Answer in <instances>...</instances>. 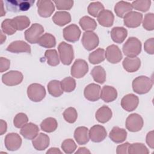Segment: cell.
I'll use <instances>...</instances> for the list:
<instances>
[{
    "mask_svg": "<svg viewBox=\"0 0 154 154\" xmlns=\"http://www.w3.org/2000/svg\"><path fill=\"white\" fill-rule=\"evenodd\" d=\"M105 58L109 63L112 64H116L122 60L123 55L120 49L117 46L111 45L106 48Z\"/></svg>",
    "mask_w": 154,
    "mask_h": 154,
    "instance_id": "e0dca14e",
    "label": "cell"
},
{
    "mask_svg": "<svg viewBox=\"0 0 154 154\" xmlns=\"http://www.w3.org/2000/svg\"><path fill=\"white\" fill-rule=\"evenodd\" d=\"M123 67L128 72L132 73L137 71L141 66V61L138 57H126L123 61Z\"/></svg>",
    "mask_w": 154,
    "mask_h": 154,
    "instance_id": "603a6c76",
    "label": "cell"
},
{
    "mask_svg": "<svg viewBox=\"0 0 154 154\" xmlns=\"http://www.w3.org/2000/svg\"><path fill=\"white\" fill-rule=\"evenodd\" d=\"M76 154H78V153H90V151L87 149L86 147H79L78 149V150L75 152Z\"/></svg>",
    "mask_w": 154,
    "mask_h": 154,
    "instance_id": "9f6ffc18",
    "label": "cell"
},
{
    "mask_svg": "<svg viewBox=\"0 0 154 154\" xmlns=\"http://www.w3.org/2000/svg\"><path fill=\"white\" fill-rule=\"evenodd\" d=\"M128 153L129 154H148L149 151L144 144L140 143H135L129 145Z\"/></svg>",
    "mask_w": 154,
    "mask_h": 154,
    "instance_id": "74e56055",
    "label": "cell"
},
{
    "mask_svg": "<svg viewBox=\"0 0 154 154\" xmlns=\"http://www.w3.org/2000/svg\"><path fill=\"white\" fill-rule=\"evenodd\" d=\"M38 13L42 17H50L55 10L54 3L51 1L40 0L37 2Z\"/></svg>",
    "mask_w": 154,
    "mask_h": 154,
    "instance_id": "2e32d148",
    "label": "cell"
},
{
    "mask_svg": "<svg viewBox=\"0 0 154 154\" xmlns=\"http://www.w3.org/2000/svg\"><path fill=\"white\" fill-rule=\"evenodd\" d=\"M141 51V43L136 37H131L123 45V52L128 57L134 58Z\"/></svg>",
    "mask_w": 154,
    "mask_h": 154,
    "instance_id": "7a4b0ae2",
    "label": "cell"
},
{
    "mask_svg": "<svg viewBox=\"0 0 154 154\" xmlns=\"http://www.w3.org/2000/svg\"><path fill=\"white\" fill-rule=\"evenodd\" d=\"M146 143L147 145L151 148H154V140H153V131H151L147 133L146 135Z\"/></svg>",
    "mask_w": 154,
    "mask_h": 154,
    "instance_id": "f5cc1de1",
    "label": "cell"
},
{
    "mask_svg": "<svg viewBox=\"0 0 154 154\" xmlns=\"http://www.w3.org/2000/svg\"><path fill=\"white\" fill-rule=\"evenodd\" d=\"M49 93L53 97H59L63 93L61 82L58 80H52L48 84Z\"/></svg>",
    "mask_w": 154,
    "mask_h": 154,
    "instance_id": "1f68e13d",
    "label": "cell"
},
{
    "mask_svg": "<svg viewBox=\"0 0 154 154\" xmlns=\"http://www.w3.org/2000/svg\"><path fill=\"white\" fill-rule=\"evenodd\" d=\"M81 42L84 48L86 50L90 51L99 45V39L95 32L93 31H85L83 33Z\"/></svg>",
    "mask_w": 154,
    "mask_h": 154,
    "instance_id": "ba28073f",
    "label": "cell"
},
{
    "mask_svg": "<svg viewBox=\"0 0 154 154\" xmlns=\"http://www.w3.org/2000/svg\"><path fill=\"white\" fill-rule=\"evenodd\" d=\"M117 97V90L109 85L103 87L100 92V98L105 102H111L116 99Z\"/></svg>",
    "mask_w": 154,
    "mask_h": 154,
    "instance_id": "484cf974",
    "label": "cell"
},
{
    "mask_svg": "<svg viewBox=\"0 0 154 154\" xmlns=\"http://www.w3.org/2000/svg\"><path fill=\"white\" fill-rule=\"evenodd\" d=\"M79 23L82 29L85 31H93L97 27V23L95 20L88 16L81 17L79 21Z\"/></svg>",
    "mask_w": 154,
    "mask_h": 154,
    "instance_id": "4dcf8cb0",
    "label": "cell"
},
{
    "mask_svg": "<svg viewBox=\"0 0 154 154\" xmlns=\"http://www.w3.org/2000/svg\"><path fill=\"white\" fill-rule=\"evenodd\" d=\"M124 25L128 28H137L139 26L143 20V14L137 11H131L124 17Z\"/></svg>",
    "mask_w": 154,
    "mask_h": 154,
    "instance_id": "5bb4252c",
    "label": "cell"
},
{
    "mask_svg": "<svg viewBox=\"0 0 154 154\" xmlns=\"http://www.w3.org/2000/svg\"><path fill=\"white\" fill-rule=\"evenodd\" d=\"M139 103L138 96L134 94H128L125 95L121 100V106L123 109L128 112L135 110Z\"/></svg>",
    "mask_w": 154,
    "mask_h": 154,
    "instance_id": "ac0fdd59",
    "label": "cell"
},
{
    "mask_svg": "<svg viewBox=\"0 0 154 154\" xmlns=\"http://www.w3.org/2000/svg\"><path fill=\"white\" fill-rule=\"evenodd\" d=\"M38 44L45 48H52L55 46L56 40L52 34L45 33L40 37Z\"/></svg>",
    "mask_w": 154,
    "mask_h": 154,
    "instance_id": "836d02e7",
    "label": "cell"
},
{
    "mask_svg": "<svg viewBox=\"0 0 154 154\" xmlns=\"http://www.w3.org/2000/svg\"><path fill=\"white\" fill-rule=\"evenodd\" d=\"M22 73L17 70H10L2 76V82L8 86H14L20 84L23 80Z\"/></svg>",
    "mask_w": 154,
    "mask_h": 154,
    "instance_id": "30bf717a",
    "label": "cell"
},
{
    "mask_svg": "<svg viewBox=\"0 0 154 154\" xmlns=\"http://www.w3.org/2000/svg\"><path fill=\"white\" fill-rule=\"evenodd\" d=\"M89 138L94 143L102 141L107 135L105 128L101 125H96L93 126L88 131Z\"/></svg>",
    "mask_w": 154,
    "mask_h": 154,
    "instance_id": "7c38bea8",
    "label": "cell"
},
{
    "mask_svg": "<svg viewBox=\"0 0 154 154\" xmlns=\"http://www.w3.org/2000/svg\"><path fill=\"white\" fill-rule=\"evenodd\" d=\"M55 6L60 10H68L72 8L73 5V1L72 0H55L54 1Z\"/></svg>",
    "mask_w": 154,
    "mask_h": 154,
    "instance_id": "c3c4849f",
    "label": "cell"
},
{
    "mask_svg": "<svg viewBox=\"0 0 154 154\" xmlns=\"http://www.w3.org/2000/svg\"><path fill=\"white\" fill-rule=\"evenodd\" d=\"M57 121L53 117H48L45 119L40 124V128L42 130L48 133L55 131L57 129Z\"/></svg>",
    "mask_w": 154,
    "mask_h": 154,
    "instance_id": "d590c367",
    "label": "cell"
},
{
    "mask_svg": "<svg viewBox=\"0 0 154 154\" xmlns=\"http://www.w3.org/2000/svg\"><path fill=\"white\" fill-rule=\"evenodd\" d=\"M33 0H8L5 1L7 9L12 12L25 11L34 4Z\"/></svg>",
    "mask_w": 154,
    "mask_h": 154,
    "instance_id": "5b68a950",
    "label": "cell"
},
{
    "mask_svg": "<svg viewBox=\"0 0 154 154\" xmlns=\"http://www.w3.org/2000/svg\"><path fill=\"white\" fill-rule=\"evenodd\" d=\"M128 35V31L123 27L116 26L111 31V37L114 42L122 43L124 42Z\"/></svg>",
    "mask_w": 154,
    "mask_h": 154,
    "instance_id": "83f0119b",
    "label": "cell"
},
{
    "mask_svg": "<svg viewBox=\"0 0 154 154\" xmlns=\"http://www.w3.org/2000/svg\"><path fill=\"white\" fill-rule=\"evenodd\" d=\"M131 5L132 8L142 12H146L149 10L151 1L149 0H137L133 1Z\"/></svg>",
    "mask_w": 154,
    "mask_h": 154,
    "instance_id": "b9f144b4",
    "label": "cell"
},
{
    "mask_svg": "<svg viewBox=\"0 0 154 154\" xmlns=\"http://www.w3.org/2000/svg\"><path fill=\"white\" fill-rule=\"evenodd\" d=\"M63 116L67 122L69 123H73L77 119L78 113L75 108L73 107H69L65 109L63 113Z\"/></svg>",
    "mask_w": 154,
    "mask_h": 154,
    "instance_id": "7bdbcfd3",
    "label": "cell"
},
{
    "mask_svg": "<svg viewBox=\"0 0 154 154\" xmlns=\"http://www.w3.org/2000/svg\"><path fill=\"white\" fill-rule=\"evenodd\" d=\"M88 71L87 63L82 59H77L71 67V75L76 78L84 77Z\"/></svg>",
    "mask_w": 154,
    "mask_h": 154,
    "instance_id": "9c48e42d",
    "label": "cell"
},
{
    "mask_svg": "<svg viewBox=\"0 0 154 154\" xmlns=\"http://www.w3.org/2000/svg\"><path fill=\"white\" fill-rule=\"evenodd\" d=\"M1 29L2 31L7 35H13L17 31L13 24L12 20L10 19H6L2 21Z\"/></svg>",
    "mask_w": 154,
    "mask_h": 154,
    "instance_id": "ee69618b",
    "label": "cell"
},
{
    "mask_svg": "<svg viewBox=\"0 0 154 154\" xmlns=\"http://www.w3.org/2000/svg\"><path fill=\"white\" fill-rule=\"evenodd\" d=\"M1 7H2V11L1 13V16H3L4 15H5V11L4 10V5H3V1H1Z\"/></svg>",
    "mask_w": 154,
    "mask_h": 154,
    "instance_id": "680465c9",
    "label": "cell"
},
{
    "mask_svg": "<svg viewBox=\"0 0 154 154\" xmlns=\"http://www.w3.org/2000/svg\"><path fill=\"white\" fill-rule=\"evenodd\" d=\"M7 51L12 53H31V46L24 41L16 40L11 42L7 46Z\"/></svg>",
    "mask_w": 154,
    "mask_h": 154,
    "instance_id": "d6986e66",
    "label": "cell"
},
{
    "mask_svg": "<svg viewBox=\"0 0 154 154\" xmlns=\"http://www.w3.org/2000/svg\"><path fill=\"white\" fill-rule=\"evenodd\" d=\"M43 32V26L39 23H35L25 31V38L26 40L30 43H38Z\"/></svg>",
    "mask_w": 154,
    "mask_h": 154,
    "instance_id": "277c9868",
    "label": "cell"
},
{
    "mask_svg": "<svg viewBox=\"0 0 154 154\" xmlns=\"http://www.w3.org/2000/svg\"><path fill=\"white\" fill-rule=\"evenodd\" d=\"M101 88L99 85L91 83L87 85L84 91V94L88 100L95 102L100 98Z\"/></svg>",
    "mask_w": 154,
    "mask_h": 154,
    "instance_id": "9a60e30c",
    "label": "cell"
},
{
    "mask_svg": "<svg viewBox=\"0 0 154 154\" xmlns=\"http://www.w3.org/2000/svg\"><path fill=\"white\" fill-rule=\"evenodd\" d=\"M13 24L16 30L22 31L30 25V20L26 16H18L11 19Z\"/></svg>",
    "mask_w": 154,
    "mask_h": 154,
    "instance_id": "d6a6232c",
    "label": "cell"
},
{
    "mask_svg": "<svg viewBox=\"0 0 154 154\" xmlns=\"http://www.w3.org/2000/svg\"><path fill=\"white\" fill-rule=\"evenodd\" d=\"M28 122L27 116L23 112L17 114L13 120V124L17 128H21L24 126Z\"/></svg>",
    "mask_w": 154,
    "mask_h": 154,
    "instance_id": "bcb514c9",
    "label": "cell"
},
{
    "mask_svg": "<svg viewBox=\"0 0 154 154\" xmlns=\"http://www.w3.org/2000/svg\"><path fill=\"white\" fill-rule=\"evenodd\" d=\"M58 50L61 63L64 65H70L74 58L73 46L70 44L62 42L59 44Z\"/></svg>",
    "mask_w": 154,
    "mask_h": 154,
    "instance_id": "3957f363",
    "label": "cell"
},
{
    "mask_svg": "<svg viewBox=\"0 0 154 154\" xmlns=\"http://www.w3.org/2000/svg\"><path fill=\"white\" fill-rule=\"evenodd\" d=\"M105 59V52L102 48H98L89 54L88 60L93 64H99Z\"/></svg>",
    "mask_w": 154,
    "mask_h": 154,
    "instance_id": "8d00e7d4",
    "label": "cell"
},
{
    "mask_svg": "<svg viewBox=\"0 0 154 154\" xmlns=\"http://www.w3.org/2000/svg\"><path fill=\"white\" fill-rule=\"evenodd\" d=\"M112 115L111 109L108 106L103 105L97 109L95 114V117L97 122L101 123H105L111 119Z\"/></svg>",
    "mask_w": 154,
    "mask_h": 154,
    "instance_id": "4316f807",
    "label": "cell"
},
{
    "mask_svg": "<svg viewBox=\"0 0 154 154\" xmlns=\"http://www.w3.org/2000/svg\"><path fill=\"white\" fill-rule=\"evenodd\" d=\"M74 138L79 145H84L89 141L88 129L85 126L78 127L74 132Z\"/></svg>",
    "mask_w": 154,
    "mask_h": 154,
    "instance_id": "d4e9b609",
    "label": "cell"
},
{
    "mask_svg": "<svg viewBox=\"0 0 154 154\" xmlns=\"http://www.w3.org/2000/svg\"><path fill=\"white\" fill-rule=\"evenodd\" d=\"M47 154H57V153H62L61 151L57 147H51L50 148L47 152H46Z\"/></svg>",
    "mask_w": 154,
    "mask_h": 154,
    "instance_id": "11a10c76",
    "label": "cell"
},
{
    "mask_svg": "<svg viewBox=\"0 0 154 154\" xmlns=\"http://www.w3.org/2000/svg\"><path fill=\"white\" fill-rule=\"evenodd\" d=\"M52 21L55 24L63 26L71 21V16L69 13L65 11H57L52 17Z\"/></svg>",
    "mask_w": 154,
    "mask_h": 154,
    "instance_id": "f546056e",
    "label": "cell"
},
{
    "mask_svg": "<svg viewBox=\"0 0 154 154\" xmlns=\"http://www.w3.org/2000/svg\"><path fill=\"white\" fill-rule=\"evenodd\" d=\"M45 57L47 63L51 66H56L59 64L60 60L58 53L55 49H48L45 53Z\"/></svg>",
    "mask_w": 154,
    "mask_h": 154,
    "instance_id": "f35d334b",
    "label": "cell"
},
{
    "mask_svg": "<svg viewBox=\"0 0 154 154\" xmlns=\"http://www.w3.org/2000/svg\"><path fill=\"white\" fill-rule=\"evenodd\" d=\"M132 10V7L131 3L123 1L118 2L114 7V11L116 14L121 18H123L128 13Z\"/></svg>",
    "mask_w": 154,
    "mask_h": 154,
    "instance_id": "f1b7e54d",
    "label": "cell"
},
{
    "mask_svg": "<svg viewBox=\"0 0 154 154\" xmlns=\"http://www.w3.org/2000/svg\"><path fill=\"white\" fill-rule=\"evenodd\" d=\"M152 86V80L146 76H138L132 81L133 90L138 94H144L148 93Z\"/></svg>",
    "mask_w": 154,
    "mask_h": 154,
    "instance_id": "6da1fadb",
    "label": "cell"
},
{
    "mask_svg": "<svg viewBox=\"0 0 154 154\" xmlns=\"http://www.w3.org/2000/svg\"><path fill=\"white\" fill-rule=\"evenodd\" d=\"M4 144L8 150L16 151L21 146L22 138L17 133H9L5 137Z\"/></svg>",
    "mask_w": 154,
    "mask_h": 154,
    "instance_id": "8fae6325",
    "label": "cell"
},
{
    "mask_svg": "<svg viewBox=\"0 0 154 154\" xmlns=\"http://www.w3.org/2000/svg\"><path fill=\"white\" fill-rule=\"evenodd\" d=\"M10 66V61L9 60L4 57L0 58V72H4L7 70Z\"/></svg>",
    "mask_w": 154,
    "mask_h": 154,
    "instance_id": "f907efd6",
    "label": "cell"
},
{
    "mask_svg": "<svg viewBox=\"0 0 154 154\" xmlns=\"http://www.w3.org/2000/svg\"><path fill=\"white\" fill-rule=\"evenodd\" d=\"M1 44H2V43H4V42H5V40H6V36L2 34V31H1Z\"/></svg>",
    "mask_w": 154,
    "mask_h": 154,
    "instance_id": "6f0895ef",
    "label": "cell"
},
{
    "mask_svg": "<svg viewBox=\"0 0 154 154\" xmlns=\"http://www.w3.org/2000/svg\"><path fill=\"white\" fill-rule=\"evenodd\" d=\"M61 87L63 91L70 93L76 88V81L72 77H66L61 81Z\"/></svg>",
    "mask_w": 154,
    "mask_h": 154,
    "instance_id": "60d3db41",
    "label": "cell"
},
{
    "mask_svg": "<svg viewBox=\"0 0 154 154\" xmlns=\"http://www.w3.org/2000/svg\"><path fill=\"white\" fill-rule=\"evenodd\" d=\"M81 36V30L75 24H71L63 29L64 38L69 42L78 41Z\"/></svg>",
    "mask_w": 154,
    "mask_h": 154,
    "instance_id": "4fadbf2b",
    "label": "cell"
},
{
    "mask_svg": "<svg viewBox=\"0 0 154 154\" xmlns=\"http://www.w3.org/2000/svg\"><path fill=\"white\" fill-rule=\"evenodd\" d=\"M130 144L128 142L123 143L121 145H119L117 146V150H116V153L117 154H126L128 153V149L129 147V145Z\"/></svg>",
    "mask_w": 154,
    "mask_h": 154,
    "instance_id": "816d5d0a",
    "label": "cell"
},
{
    "mask_svg": "<svg viewBox=\"0 0 154 154\" xmlns=\"http://www.w3.org/2000/svg\"><path fill=\"white\" fill-rule=\"evenodd\" d=\"M49 142L50 140L48 135L43 133H40L32 140V144L35 149L41 151L45 150L49 146Z\"/></svg>",
    "mask_w": 154,
    "mask_h": 154,
    "instance_id": "44dd1931",
    "label": "cell"
},
{
    "mask_svg": "<svg viewBox=\"0 0 154 154\" xmlns=\"http://www.w3.org/2000/svg\"><path fill=\"white\" fill-rule=\"evenodd\" d=\"M39 128L35 124L32 123H26L21 128L20 134L27 140L34 139L38 134Z\"/></svg>",
    "mask_w": 154,
    "mask_h": 154,
    "instance_id": "ffe728a7",
    "label": "cell"
},
{
    "mask_svg": "<svg viewBox=\"0 0 154 154\" xmlns=\"http://www.w3.org/2000/svg\"><path fill=\"white\" fill-rule=\"evenodd\" d=\"M144 122L142 117L137 113L130 114L126 120V129L132 132L140 131L143 126Z\"/></svg>",
    "mask_w": 154,
    "mask_h": 154,
    "instance_id": "52a82bcc",
    "label": "cell"
},
{
    "mask_svg": "<svg viewBox=\"0 0 154 154\" xmlns=\"http://www.w3.org/2000/svg\"><path fill=\"white\" fill-rule=\"evenodd\" d=\"M109 138L116 143H121L125 141L127 137V132L125 129L114 126L109 134Z\"/></svg>",
    "mask_w": 154,
    "mask_h": 154,
    "instance_id": "cb8c5ba5",
    "label": "cell"
},
{
    "mask_svg": "<svg viewBox=\"0 0 154 154\" xmlns=\"http://www.w3.org/2000/svg\"><path fill=\"white\" fill-rule=\"evenodd\" d=\"M143 26L147 31H152L154 29V14L149 13L144 16L143 20Z\"/></svg>",
    "mask_w": 154,
    "mask_h": 154,
    "instance_id": "7dc6e473",
    "label": "cell"
},
{
    "mask_svg": "<svg viewBox=\"0 0 154 154\" xmlns=\"http://www.w3.org/2000/svg\"><path fill=\"white\" fill-rule=\"evenodd\" d=\"M0 125H0V134H1V135H2L6 132L7 126V123L2 119L1 120Z\"/></svg>",
    "mask_w": 154,
    "mask_h": 154,
    "instance_id": "db71d44e",
    "label": "cell"
},
{
    "mask_svg": "<svg viewBox=\"0 0 154 154\" xmlns=\"http://www.w3.org/2000/svg\"><path fill=\"white\" fill-rule=\"evenodd\" d=\"M61 149L65 153L70 154L73 153L76 149V144L72 139H66L63 141Z\"/></svg>",
    "mask_w": 154,
    "mask_h": 154,
    "instance_id": "f6af8a7d",
    "label": "cell"
},
{
    "mask_svg": "<svg viewBox=\"0 0 154 154\" xmlns=\"http://www.w3.org/2000/svg\"><path fill=\"white\" fill-rule=\"evenodd\" d=\"M91 75L96 82L103 84L106 80V72L105 69L100 66H95L91 71Z\"/></svg>",
    "mask_w": 154,
    "mask_h": 154,
    "instance_id": "e575fe53",
    "label": "cell"
},
{
    "mask_svg": "<svg viewBox=\"0 0 154 154\" xmlns=\"http://www.w3.org/2000/svg\"><path fill=\"white\" fill-rule=\"evenodd\" d=\"M104 10V6L100 2H91L87 8V11L89 14L96 17L98 14Z\"/></svg>",
    "mask_w": 154,
    "mask_h": 154,
    "instance_id": "ab89813d",
    "label": "cell"
},
{
    "mask_svg": "<svg viewBox=\"0 0 154 154\" xmlns=\"http://www.w3.org/2000/svg\"><path fill=\"white\" fill-rule=\"evenodd\" d=\"M28 98L34 102H38L42 100L46 96L45 87L40 84L33 83L30 84L27 88Z\"/></svg>",
    "mask_w": 154,
    "mask_h": 154,
    "instance_id": "8992f818",
    "label": "cell"
},
{
    "mask_svg": "<svg viewBox=\"0 0 154 154\" xmlns=\"http://www.w3.org/2000/svg\"><path fill=\"white\" fill-rule=\"evenodd\" d=\"M97 19L100 25L105 27H110L113 25L114 16L110 10H103L98 14Z\"/></svg>",
    "mask_w": 154,
    "mask_h": 154,
    "instance_id": "7402d4cb",
    "label": "cell"
},
{
    "mask_svg": "<svg viewBox=\"0 0 154 154\" xmlns=\"http://www.w3.org/2000/svg\"><path fill=\"white\" fill-rule=\"evenodd\" d=\"M144 51L149 54L153 55L154 54V38H150L147 40L144 45Z\"/></svg>",
    "mask_w": 154,
    "mask_h": 154,
    "instance_id": "681fc988",
    "label": "cell"
}]
</instances>
